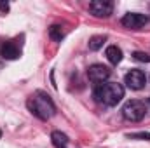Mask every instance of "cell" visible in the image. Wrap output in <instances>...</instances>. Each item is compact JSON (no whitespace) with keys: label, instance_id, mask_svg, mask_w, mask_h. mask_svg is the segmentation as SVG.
<instances>
[{"label":"cell","instance_id":"obj_2","mask_svg":"<svg viewBox=\"0 0 150 148\" xmlns=\"http://www.w3.org/2000/svg\"><path fill=\"white\" fill-rule=\"evenodd\" d=\"M94 98H96V101H100L107 106H115L124 98V87L117 82H105L101 85H96Z\"/></svg>","mask_w":150,"mask_h":148},{"label":"cell","instance_id":"obj_13","mask_svg":"<svg viewBox=\"0 0 150 148\" xmlns=\"http://www.w3.org/2000/svg\"><path fill=\"white\" fill-rule=\"evenodd\" d=\"M129 140H143V141H150V132H131L127 134Z\"/></svg>","mask_w":150,"mask_h":148},{"label":"cell","instance_id":"obj_4","mask_svg":"<svg viewBox=\"0 0 150 148\" xmlns=\"http://www.w3.org/2000/svg\"><path fill=\"white\" fill-rule=\"evenodd\" d=\"M124 82H126V85H127L129 89L140 91V89H143L145 84H147V75L143 73L142 70H131V72L126 73Z\"/></svg>","mask_w":150,"mask_h":148},{"label":"cell","instance_id":"obj_9","mask_svg":"<svg viewBox=\"0 0 150 148\" xmlns=\"http://www.w3.org/2000/svg\"><path fill=\"white\" fill-rule=\"evenodd\" d=\"M105 56L107 59L112 63V65H119L122 61V51L117 47V45H108L107 51H105Z\"/></svg>","mask_w":150,"mask_h":148},{"label":"cell","instance_id":"obj_8","mask_svg":"<svg viewBox=\"0 0 150 148\" xmlns=\"http://www.w3.org/2000/svg\"><path fill=\"white\" fill-rule=\"evenodd\" d=\"M0 56L4 59L12 61V59H18L21 56V49L18 47V44L14 40H5L0 44Z\"/></svg>","mask_w":150,"mask_h":148},{"label":"cell","instance_id":"obj_1","mask_svg":"<svg viewBox=\"0 0 150 148\" xmlns=\"http://www.w3.org/2000/svg\"><path fill=\"white\" fill-rule=\"evenodd\" d=\"M26 106H28V110L32 111L35 117H38L40 120H49V118L56 113V106H54L52 99H51L45 92H42V91H38V92L32 94V96L28 98Z\"/></svg>","mask_w":150,"mask_h":148},{"label":"cell","instance_id":"obj_5","mask_svg":"<svg viewBox=\"0 0 150 148\" xmlns=\"http://www.w3.org/2000/svg\"><path fill=\"white\" fill-rule=\"evenodd\" d=\"M120 23L126 28L138 30V28H142V26H145L149 23V18L145 14H140V12H127V14H124V18L120 19Z\"/></svg>","mask_w":150,"mask_h":148},{"label":"cell","instance_id":"obj_16","mask_svg":"<svg viewBox=\"0 0 150 148\" xmlns=\"http://www.w3.org/2000/svg\"><path fill=\"white\" fill-rule=\"evenodd\" d=\"M0 138H2V131H0Z\"/></svg>","mask_w":150,"mask_h":148},{"label":"cell","instance_id":"obj_15","mask_svg":"<svg viewBox=\"0 0 150 148\" xmlns=\"http://www.w3.org/2000/svg\"><path fill=\"white\" fill-rule=\"evenodd\" d=\"M0 11H2V12H7V11H9L7 2H0Z\"/></svg>","mask_w":150,"mask_h":148},{"label":"cell","instance_id":"obj_10","mask_svg":"<svg viewBox=\"0 0 150 148\" xmlns=\"http://www.w3.org/2000/svg\"><path fill=\"white\" fill-rule=\"evenodd\" d=\"M51 140H52V145L56 148H68V138L61 131H54L51 134Z\"/></svg>","mask_w":150,"mask_h":148},{"label":"cell","instance_id":"obj_12","mask_svg":"<svg viewBox=\"0 0 150 148\" xmlns=\"http://www.w3.org/2000/svg\"><path fill=\"white\" fill-rule=\"evenodd\" d=\"M105 40H107V38L103 37V35H94V37H91V40H89V49H91V51L101 49L103 44H105Z\"/></svg>","mask_w":150,"mask_h":148},{"label":"cell","instance_id":"obj_7","mask_svg":"<svg viewBox=\"0 0 150 148\" xmlns=\"http://www.w3.org/2000/svg\"><path fill=\"white\" fill-rule=\"evenodd\" d=\"M89 11L96 18H108L113 11V4L108 0H93L89 4Z\"/></svg>","mask_w":150,"mask_h":148},{"label":"cell","instance_id":"obj_14","mask_svg":"<svg viewBox=\"0 0 150 148\" xmlns=\"http://www.w3.org/2000/svg\"><path fill=\"white\" fill-rule=\"evenodd\" d=\"M133 58H134L136 61H143V63H150V54H147V52H142V51H136V52L133 54Z\"/></svg>","mask_w":150,"mask_h":148},{"label":"cell","instance_id":"obj_3","mask_svg":"<svg viewBox=\"0 0 150 148\" xmlns=\"http://www.w3.org/2000/svg\"><path fill=\"white\" fill-rule=\"evenodd\" d=\"M145 113H147L145 103H142V101H138V99L127 101V103L124 105V108H122L124 118H126V120H131V122H140V120L145 117Z\"/></svg>","mask_w":150,"mask_h":148},{"label":"cell","instance_id":"obj_6","mask_svg":"<svg viewBox=\"0 0 150 148\" xmlns=\"http://www.w3.org/2000/svg\"><path fill=\"white\" fill-rule=\"evenodd\" d=\"M87 77L89 80L94 84V85H101L107 82V78L110 77V70L105 66V65H93L89 70H87Z\"/></svg>","mask_w":150,"mask_h":148},{"label":"cell","instance_id":"obj_11","mask_svg":"<svg viewBox=\"0 0 150 148\" xmlns=\"http://www.w3.org/2000/svg\"><path fill=\"white\" fill-rule=\"evenodd\" d=\"M49 35L52 40H56V42H61L63 37H65V32H63V28L59 26V25H52L51 26V30H49Z\"/></svg>","mask_w":150,"mask_h":148}]
</instances>
